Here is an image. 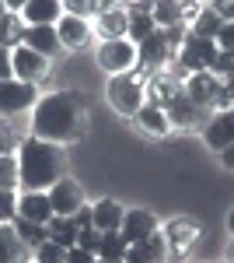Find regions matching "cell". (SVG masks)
<instances>
[{"label":"cell","instance_id":"obj_1","mask_svg":"<svg viewBox=\"0 0 234 263\" xmlns=\"http://www.w3.org/2000/svg\"><path fill=\"white\" fill-rule=\"evenodd\" d=\"M32 137L49 144H77L88 134V105L80 99V91H53L39 95L35 109L28 112Z\"/></svg>","mask_w":234,"mask_h":263},{"label":"cell","instance_id":"obj_2","mask_svg":"<svg viewBox=\"0 0 234 263\" xmlns=\"http://www.w3.org/2000/svg\"><path fill=\"white\" fill-rule=\"evenodd\" d=\"M18 190H39L46 193L49 186H56L67 176V155L59 144L39 141V137H25L18 144Z\"/></svg>","mask_w":234,"mask_h":263},{"label":"cell","instance_id":"obj_3","mask_svg":"<svg viewBox=\"0 0 234 263\" xmlns=\"http://www.w3.org/2000/svg\"><path fill=\"white\" fill-rule=\"evenodd\" d=\"M105 99L109 105L122 112V116H137L140 105L147 102V70L143 67H133V70H126V74H116V78H109L105 84Z\"/></svg>","mask_w":234,"mask_h":263},{"label":"cell","instance_id":"obj_4","mask_svg":"<svg viewBox=\"0 0 234 263\" xmlns=\"http://www.w3.org/2000/svg\"><path fill=\"white\" fill-rule=\"evenodd\" d=\"M217 53H220V46H217L214 39H199V35H185V42L178 46V53H175V67L178 74L185 78V74H196V70H214V63H217Z\"/></svg>","mask_w":234,"mask_h":263},{"label":"cell","instance_id":"obj_5","mask_svg":"<svg viewBox=\"0 0 234 263\" xmlns=\"http://www.w3.org/2000/svg\"><path fill=\"white\" fill-rule=\"evenodd\" d=\"M95 60L109 78L126 74V70L137 67V42H130V39H101L98 49H95Z\"/></svg>","mask_w":234,"mask_h":263},{"label":"cell","instance_id":"obj_6","mask_svg":"<svg viewBox=\"0 0 234 263\" xmlns=\"http://www.w3.org/2000/svg\"><path fill=\"white\" fill-rule=\"evenodd\" d=\"M35 102H39V84H25V81H18V78L0 81V120L32 112Z\"/></svg>","mask_w":234,"mask_h":263},{"label":"cell","instance_id":"obj_7","mask_svg":"<svg viewBox=\"0 0 234 263\" xmlns=\"http://www.w3.org/2000/svg\"><path fill=\"white\" fill-rule=\"evenodd\" d=\"M46 197H49V203H53V218H74L80 207H88L80 182L77 179H67V176H63L56 186H49Z\"/></svg>","mask_w":234,"mask_h":263},{"label":"cell","instance_id":"obj_8","mask_svg":"<svg viewBox=\"0 0 234 263\" xmlns=\"http://www.w3.org/2000/svg\"><path fill=\"white\" fill-rule=\"evenodd\" d=\"M137 63L147 70V74L164 70L168 63H175V49L168 46V39H164V32H161V28L151 32L143 42H137Z\"/></svg>","mask_w":234,"mask_h":263},{"label":"cell","instance_id":"obj_9","mask_svg":"<svg viewBox=\"0 0 234 263\" xmlns=\"http://www.w3.org/2000/svg\"><path fill=\"white\" fill-rule=\"evenodd\" d=\"M182 91H185L199 109H210V112H214L217 102H220V78H217L214 70H196V74H185Z\"/></svg>","mask_w":234,"mask_h":263},{"label":"cell","instance_id":"obj_10","mask_svg":"<svg viewBox=\"0 0 234 263\" xmlns=\"http://www.w3.org/2000/svg\"><path fill=\"white\" fill-rule=\"evenodd\" d=\"M182 74L178 70H154V74H147V102L157 105V109H168L172 102L182 95Z\"/></svg>","mask_w":234,"mask_h":263},{"label":"cell","instance_id":"obj_11","mask_svg":"<svg viewBox=\"0 0 234 263\" xmlns=\"http://www.w3.org/2000/svg\"><path fill=\"white\" fill-rule=\"evenodd\" d=\"M164 242H168V256H189L193 253V246L199 242V235H203V228L189 218H172V221L164 224Z\"/></svg>","mask_w":234,"mask_h":263},{"label":"cell","instance_id":"obj_12","mask_svg":"<svg viewBox=\"0 0 234 263\" xmlns=\"http://www.w3.org/2000/svg\"><path fill=\"white\" fill-rule=\"evenodd\" d=\"M203 144L210 151H224L234 144V109H214L210 120L203 123Z\"/></svg>","mask_w":234,"mask_h":263},{"label":"cell","instance_id":"obj_13","mask_svg":"<svg viewBox=\"0 0 234 263\" xmlns=\"http://www.w3.org/2000/svg\"><path fill=\"white\" fill-rule=\"evenodd\" d=\"M154 232H161V221H157L154 211H147V207H126L122 224H119V235L126 242L133 246L140 239H147V235H154Z\"/></svg>","mask_w":234,"mask_h":263},{"label":"cell","instance_id":"obj_14","mask_svg":"<svg viewBox=\"0 0 234 263\" xmlns=\"http://www.w3.org/2000/svg\"><path fill=\"white\" fill-rule=\"evenodd\" d=\"M11 67H14V78L25 84H39L46 74H49V60L39 57L35 49H28V46H18V49H11Z\"/></svg>","mask_w":234,"mask_h":263},{"label":"cell","instance_id":"obj_15","mask_svg":"<svg viewBox=\"0 0 234 263\" xmlns=\"http://www.w3.org/2000/svg\"><path fill=\"white\" fill-rule=\"evenodd\" d=\"M56 35H59L63 49H84L91 42V35H95V28H91V21L80 18V14H63L56 21Z\"/></svg>","mask_w":234,"mask_h":263},{"label":"cell","instance_id":"obj_16","mask_svg":"<svg viewBox=\"0 0 234 263\" xmlns=\"http://www.w3.org/2000/svg\"><path fill=\"white\" fill-rule=\"evenodd\" d=\"M18 218L35 224H49L53 221V203L39 190H18Z\"/></svg>","mask_w":234,"mask_h":263},{"label":"cell","instance_id":"obj_17","mask_svg":"<svg viewBox=\"0 0 234 263\" xmlns=\"http://www.w3.org/2000/svg\"><path fill=\"white\" fill-rule=\"evenodd\" d=\"M122 263H168V242H164V235L154 232V235L133 242L126 249V260Z\"/></svg>","mask_w":234,"mask_h":263},{"label":"cell","instance_id":"obj_18","mask_svg":"<svg viewBox=\"0 0 234 263\" xmlns=\"http://www.w3.org/2000/svg\"><path fill=\"white\" fill-rule=\"evenodd\" d=\"M164 112H168V123H172V126H182V130H193L196 123H206V120H210V109H199L185 91H182V95H178Z\"/></svg>","mask_w":234,"mask_h":263},{"label":"cell","instance_id":"obj_19","mask_svg":"<svg viewBox=\"0 0 234 263\" xmlns=\"http://www.w3.org/2000/svg\"><path fill=\"white\" fill-rule=\"evenodd\" d=\"M21 46H28V49H35L39 57L46 60H53L59 49V35H56V25H25V42Z\"/></svg>","mask_w":234,"mask_h":263},{"label":"cell","instance_id":"obj_20","mask_svg":"<svg viewBox=\"0 0 234 263\" xmlns=\"http://www.w3.org/2000/svg\"><path fill=\"white\" fill-rule=\"evenodd\" d=\"M91 28H95L98 39H126V28H130V14H126V7L112 4L109 11L95 14Z\"/></svg>","mask_w":234,"mask_h":263},{"label":"cell","instance_id":"obj_21","mask_svg":"<svg viewBox=\"0 0 234 263\" xmlns=\"http://www.w3.org/2000/svg\"><path fill=\"white\" fill-rule=\"evenodd\" d=\"M18 14L25 25H56L67 14V7H63V0H28Z\"/></svg>","mask_w":234,"mask_h":263},{"label":"cell","instance_id":"obj_22","mask_svg":"<svg viewBox=\"0 0 234 263\" xmlns=\"http://www.w3.org/2000/svg\"><path fill=\"white\" fill-rule=\"evenodd\" d=\"M126 14H130V28H126V39L130 42H143L151 32H157L154 18H151V0H133L126 7Z\"/></svg>","mask_w":234,"mask_h":263},{"label":"cell","instance_id":"obj_23","mask_svg":"<svg viewBox=\"0 0 234 263\" xmlns=\"http://www.w3.org/2000/svg\"><path fill=\"white\" fill-rule=\"evenodd\" d=\"M122 214H126V207H122L119 200L101 197L98 203H91V228H98V232H119Z\"/></svg>","mask_w":234,"mask_h":263},{"label":"cell","instance_id":"obj_24","mask_svg":"<svg viewBox=\"0 0 234 263\" xmlns=\"http://www.w3.org/2000/svg\"><path fill=\"white\" fill-rule=\"evenodd\" d=\"M133 123H137L143 134H151V137H168L175 126L168 123V112L164 109H157V105H151V102H143L140 105V112L133 116Z\"/></svg>","mask_w":234,"mask_h":263},{"label":"cell","instance_id":"obj_25","mask_svg":"<svg viewBox=\"0 0 234 263\" xmlns=\"http://www.w3.org/2000/svg\"><path fill=\"white\" fill-rule=\"evenodd\" d=\"M32 249L18 239L14 224H0V263H28Z\"/></svg>","mask_w":234,"mask_h":263},{"label":"cell","instance_id":"obj_26","mask_svg":"<svg viewBox=\"0 0 234 263\" xmlns=\"http://www.w3.org/2000/svg\"><path fill=\"white\" fill-rule=\"evenodd\" d=\"M25 42V21L18 11H4L0 14V49H18Z\"/></svg>","mask_w":234,"mask_h":263},{"label":"cell","instance_id":"obj_27","mask_svg":"<svg viewBox=\"0 0 234 263\" xmlns=\"http://www.w3.org/2000/svg\"><path fill=\"white\" fill-rule=\"evenodd\" d=\"M46 235H49V242H56L59 249H74L80 228L74 224V218H53V221L46 224Z\"/></svg>","mask_w":234,"mask_h":263},{"label":"cell","instance_id":"obj_28","mask_svg":"<svg viewBox=\"0 0 234 263\" xmlns=\"http://www.w3.org/2000/svg\"><path fill=\"white\" fill-rule=\"evenodd\" d=\"M220 25H224V18L217 14L210 4H203V11L193 18V25H189V32L193 35H199V39H214L217 42V32H220Z\"/></svg>","mask_w":234,"mask_h":263},{"label":"cell","instance_id":"obj_29","mask_svg":"<svg viewBox=\"0 0 234 263\" xmlns=\"http://www.w3.org/2000/svg\"><path fill=\"white\" fill-rule=\"evenodd\" d=\"M130 242L119 232H101V246H98V260H126Z\"/></svg>","mask_w":234,"mask_h":263},{"label":"cell","instance_id":"obj_30","mask_svg":"<svg viewBox=\"0 0 234 263\" xmlns=\"http://www.w3.org/2000/svg\"><path fill=\"white\" fill-rule=\"evenodd\" d=\"M14 232H18V239H21L25 246H28L32 253H35V249H39V246L46 242V239H49V235H46V224L21 221V218H14Z\"/></svg>","mask_w":234,"mask_h":263},{"label":"cell","instance_id":"obj_31","mask_svg":"<svg viewBox=\"0 0 234 263\" xmlns=\"http://www.w3.org/2000/svg\"><path fill=\"white\" fill-rule=\"evenodd\" d=\"M0 190H18V158L0 155Z\"/></svg>","mask_w":234,"mask_h":263},{"label":"cell","instance_id":"obj_32","mask_svg":"<svg viewBox=\"0 0 234 263\" xmlns=\"http://www.w3.org/2000/svg\"><path fill=\"white\" fill-rule=\"evenodd\" d=\"M18 218V190H0V224H14Z\"/></svg>","mask_w":234,"mask_h":263},{"label":"cell","instance_id":"obj_33","mask_svg":"<svg viewBox=\"0 0 234 263\" xmlns=\"http://www.w3.org/2000/svg\"><path fill=\"white\" fill-rule=\"evenodd\" d=\"M25 137H18V130L7 120H0V155H18V144Z\"/></svg>","mask_w":234,"mask_h":263},{"label":"cell","instance_id":"obj_34","mask_svg":"<svg viewBox=\"0 0 234 263\" xmlns=\"http://www.w3.org/2000/svg\"><path fill=\"white\" fill-rule=\"evenodd\" d=\"M63 256H67V249H59L56 242H49V239H46V242L32 253V263H63Z\"/></svg>","mask_w":234,"mask_h":263},{"label":"cell","instance_id":"obj_35","mask_svg":"<svg viewBox=\"0 0 234 263\" xmlns=\"http://www.w3.org/2000/svg\"><path fill=\"white\" fill-rule=\"evenodd\" d=\"M77 246H80V249H88V253H95V256H98V246H101V232H98V228H80V235H77Z\"/></svg>","mask_w":234,"mask_h":263},{"label":"cell","instance_id":"obj_36","mask_svg":"<svg viewBox=\"0 0 234 263\" xmlns=\"http://www.w3.org/2000/svg\"><path fill=\"white\" fill-rule=\"evenodd\" d=\"M217 46H220V49H234V21H224V25H220Z\"/></svg>","mask_w":234,"mask_h":263},{"label":"cell","instance_id":"obj_37","mask_svg":"<svg viewBox=\"0 0 234 263\" xmlns=\"http://www.w3.org/2000/svg\"><path fill=\"white\" fill-rule=\"evenodd\" d=\"M95 260H98L95 253H88V249H80V246L67 249V256H63V263H95Z\"/></svg>","mask_w":234,"mask_h":263},{"label":"cell","instance_id":"obj_38","mask_svg":"<svg viewBox=\"0 0 234 263\" xmlns=\"http://www.w3.org/2000/svg\"><path fill=\"white\" fill-rule=\"evenodd\" d=\"M210 7H214L224 21H234V0H210Z\"/></svg>","mask_w":234,"mask_h":263},{"label":"cell","instance_id":"obj_39","mask_svg":"<svg viewBox=\"0 0 234 263\" xmlns=\"http://www.w3.org/2000/svg\"><path fill=\"white\" fill-rule=\"evenodd\" d=\"M14 78V67H11V49H0V81Z\"/></svg>","mask_w":234,"mask_h":263},{"label":"cell","instance_id":"obj_40","mask_svg":"<svg viewBox=\"0 0 234 263\" xmlns=\"http://www.w3.org/2000/svg\"><path fill=\"white\" fill-rule=\"evenodd\" d=\"M74 224H77V228H91V203L80 207L77 214H74Z\"/></svg>","mask_w":234,"mask_h":263},{"label":"cell","instance_id":"obj_41","mask_svg":"<svg viewBox=\"0 0 234 263\" xmlns=\"http://www.w3.org/2000/svg\"><path fill=\"white\" fill-rule=\"evenodd\" d=\"M220 165H224V168H231V172H234V144H231V147H224V151H220Z\"/></svg>","mask_w":234,"mask_h":263},{"label":"cell","instance_id":"obj_42","mask_svg":"<svg viewBox=\"0 0 234 263\" xmlns=\"http://www.w3.org/2000/svg\"><path fill=\"white\" fill-rule=\"evenodd\" d=\"M25 4H28V0H4V7H7V11H21Z\"/></svg>","mask_w":234,"mask_h":263},{"label":"cell","instance_id":"obj_43","mask_svg":"<svg viewBox=\"0 0 234 263\" xmlns=\"http://www.w3.org/2000/svg\"><path fill=\"white\" fill-rule=\"evenodd\" d=\"M227 232L234 235V207H231V214H227Z\"/></svg>","mask_w":234,"mask_h":263},{"label":"cell","instance_id":"obj_44","mask_svg":"<svg viewBox=\"0 0 234 263\" xmlns=\"http://www.w3.org/2000/svg\"><path fill=\"white\" fill-rule=\"evenodd\" d=\"M95 263H122V260H95Z\"/></svg>","mask_w":234,"mask_h":263},{"label":"cell","instance_id":"obj_45","mask_svg":"<svg viewBox=\"0 0 234 263\" xmlns=\"http://www.w3.org/2000/svg\"><path fill=\"white\" fill-rule=\"evenodd\" d=\"M4 11H7V7H4V0H0V14H4Z\"/></svg>","mask_w":234,"mask_h":263},{"label":"cell","instance_id":"obj_46","mask_svg":"<svg viewBox=\"0 0 234 263\" xmlns=\"http://www.w3.org/2000/svg\"><path fill=\"white\" fill-rule=\"evenodd\" d=\"M28 263H32V260H28Z\"/></svg>","mask_w":234,"mask_h":263}]
</instances>
